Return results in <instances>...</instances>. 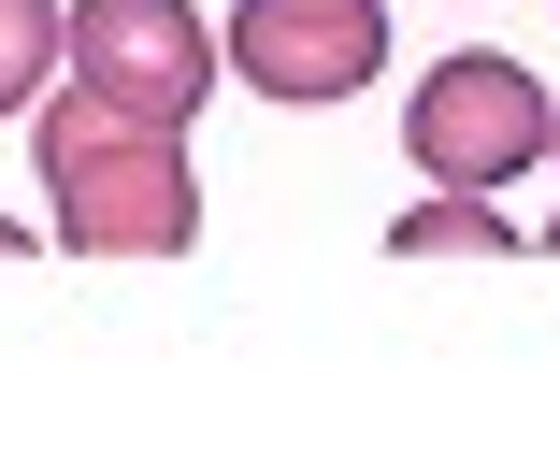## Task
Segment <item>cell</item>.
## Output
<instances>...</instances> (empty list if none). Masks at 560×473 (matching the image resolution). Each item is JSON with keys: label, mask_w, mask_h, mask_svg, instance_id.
Here are the masks:
<instances>
[{"label": "cell", "mask_w": 560, "mask_h": 473, "mask_svg": "<svg viewBox=\"0 0 560 473\" xmlns=\"http://www.w3.org/2000/svg\"><path fill=\"white\" fill-rule=\"evenodd\" d=\"M402 158L431 187H517L532 158H560V100L532 58H445L402 100Z\"/></svg>", "instance_id": "cell-2"}, {"label": "cell", "mask_w": 560, "mask_h": 473, "mask_svg": "<svg viewBox=\"0 0 560 473\" xmlns=\"http://www.w3.org/2000/svg\"><path fill=\"white\" fill-rule=\"evenodd\" d=\"M231 72L259 100H360V72H388V15L374 0H245Z\"/></svg>", "instance_id": "cell-4"}, {"label": "cell", "mask_w": 560, "mask_h": 473, "mask_svg": "<svg viewBox=\"0 0 560 473\" xmlns=\"http://www.w3.org/2000/svg\"><path fill=\"white\" fill-rule=\"evenodd\" d=\"M30 158L58 187V245L72 259H187L201 245V173H187V130L101 100V86H44L30 115Z\"/></svg>", "instance_id": "cell-1"}, {"label": "cell", "mask_w": 560, "mask_h": 473, "mask_svg": "<svg viewBox=\"0 0 560 473\" xmlns=\"http://www.w3.org/2000/svg\"><path fill=\"white\" fill-rule=\"evenodd\" d=\"M546 259H560V215H546Z\"/></svg>", "instance_id": "cell-8"}, {"label": "cell", "mask_w": 560, "mask_h": 473, "mask_svg": "<svg viewBox=\"0 0 560 473\" xmlns=\"http://www.w3.org/2000/svg\"><path fill=\"white\" fill-rule=\"evenodd\" d=\"M58 72H72V0H0V130L44 115Z\"/></svg>", "instance_id": "cell-5"}, {"label": "cell", "mask_w": 560, "mask_h": 473, "mask_svg": "<svg viewBox=\"0 0 560 473\" xmlns=\"http://www.w3.org/2000/svg\"><path fill=\"white\" fill-rule=\"evenodd\" d=\"M72 86L187 130V115L231 86V29H201L187 0H72Z\"/></svg>", "instance_id": "cell-3"}, {"label": "cell", "mask_w": 560, "mask_h": 473, "mask_svg": "<svg viewBox=\"0 0 560 473\" xmlns=\"http://www.w3.org/2000/svg\"><path fill=\"white\" fill-rule=\"evenodd\" d=\"M388 259H517V229H503L489 187H431V201L388 229Z\"/></svg>", "instance_id": "cell-6"}, {"label": "cell", "mask_w": 560, "mask_h": 473, "mask_svg": "<svg viewBox=\"0 0 560 473\" xmlns=\"http://www.w3.org/2000/svg\"><path fill=\"white\" fill-rule=\"evenodd\" d=\"M0 259H30V229H15V215H0Z\"/></svg>", "instance_id": "cell-7"}]
</instances>
